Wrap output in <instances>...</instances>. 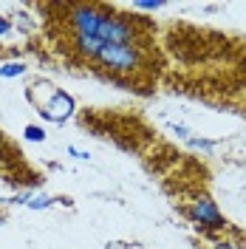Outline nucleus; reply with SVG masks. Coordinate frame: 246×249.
<instances>
[{
    "label": "nucleus",
    "instance_id": "5",
    "mask_svg": "<svg viewBox=\"0 0 246 249\" xmlns=\"http://www.w3.org/2000/svg\"><path fill=\"white\" fill-rule=\"evenodd\" d=\"M51 201H54V198H48V196H34V198L29 201V207L31 210H40V207H48Z\"/></svg>",
    "mask_w": 246,
    "mask_h": 249
},
{
    "label": "nucleus",
    "instance_id": "6",
    "mask_svg": "<svg viewBox=\"0 0 246 249\" xmlns=\"http://www.w3.org/2000/svg\"><path fill=\"white\" fill-rule=\"evenodd\" d=\"M164 3H133V9H144V12H150V9H161Z\"/></svg>",
    "mask_w": 246,
    "mask_h": 249
},
{
    "label": "nucleus",
    "instance_id": "1",
    "mask_svg": "<svg viewBox=\"0 0 246 249\" xmlns=\"http://www.w3.org/2000/svg\"><path fill=\"white\" fill-rule=\"evenodd\" d=\"M29 99L37 108V113L43 119H48V122H65L77 110L71 93H65L62 88H54L51 82H40V79L29 88Z\"/></svg>",
    "mask_w": 246,
    "mask_h": 249
},
{
    "label": "nucleus",
    "instance_id": "4",
    "mask_svg": "<svg viewBox=\"0 0 246 249\" xmlns=\"http://www.w3.org/2000/svg\"><path fill=\"white\" fill-rule=\"evenodd\" d=\"M23 136H26L29 142H46V130H43V127H37V124H26Z\"/></svg>",
    "mask_w": 246,
    "mask_h": 249
},
{
    "label": "nucleus",
    "instance_id": "7",
    "mask_svg": "<svg viewBox=\"0 0 246 249\" xmlns=\"http://www.w3.org/2000/svg\"><path fill=\"white\" fill-rule=\"evenodd\" d=\"M9 29H12V23L6 17H0V34H9Z\"/></svg>",
    "mask_w": 246,
    "mask_h": 249
},
{
    "label": "nucleus",
    "instance_id": "3",
    "mask_svg": "<svg viewBox=\"0 0 246 249\" xmlns=\"http://www.w3.org/2000/svg\"><path fill=\"white\" fill-rule=\"evenodd\" d=\"M23 74H26V65L23 62H6V65H0V79L23 77Z\"/></svg>",
    "mask_w": 246,
    "mask_h": 249
},
{
    "label": "nucleus",
    "instance_id": "2",
    "mask_svg": "<svg viewBox=\"0 0 246 249\" xmlns=\"http://www.w3.org/2000/svg\"><path fill=\"white\" fill-rule=\"evenodd\" d=\"M187 215H190L193 224L207 227V230H224L227 227V218L218 213L215 201H210V198H195V201L187 207Z\"/></svg>",
    "mask_w": 246,
    "mask_h": 249
}]
</instances>
